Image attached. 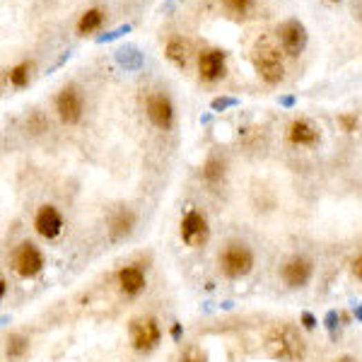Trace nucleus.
Listing matches in <instances>:
<instances>
[{"label":"nucleus","instance_id":"nucleus-11","mask_svg":"<svg viewBox=\"0 0 362 362\" xmlns=\"http://www.w3.org/2000/svg\"><path fill=\"white\" fill-rule=\"evenodd\" d=\"M225 51L220 48H210L198 56V73L205 82H215L225 75Z\"/></svg>","mask_w":362,"mask_h":362},{"label":"nucleus","instance_id":"nucleus-4","mask_svg":"<svg viewBox=\"0 0 362 362\" xmlns=\"http://www.w3.org/2000/svg\"><path fill=\"white\" fill-rule=\"evenodd\" d=\"M162 341V329H160L158 319L153 316H143V319H135L131 324V343L140 353H150L155 350Z\"/></svg>","mask_w":362,"mask_h":362},{"label":"nucleus","instance_id":"nucleus-7","mask_svg":"<svg viewBox=\"0 0 362 362\" xmlns=\"http://www.w3.org/2000/svg\"><path fill=\"white\" fill-rule=\"evenodd\" d=\"M278 39H280V48L287 56H300L307 46V29L300 19H287L280 29H278Z\"/></svg>","mask_w":362,"mask_h":362},{"label":"nucleus","instance_id":"nucleus-8","mask_svg":"<svg viewBox=\"0 0 362 362\" xmlns=\"http://www.w3.org/2000/svg\"><path fill=\"white\" fill-rule=\"evenodd\" d=\"M56 111L66 126H75L82 119V97L75 87H66L56 99Z\"/></svg>","mask_w":362,"mask_h":362},{"label":"nucleus","instance_id":"nucleus-15","mask_svg":"<svg viewBox=\"0 0 362 362\" xmlns=\"http://www.w3.org/2000/svg\"><path fill=\"white\" fill-rule=\"evenodd\" d=\"M133 225H135V215L131 213L128 208H119L114 215H111V222H109V232L114 239L121 237H128L133 232Z\"/></svg>","mask_w":362,"mask_h":362},{"label":"nucleus","instance_id":"nucleus-14","mask_svg":"<svg viewBox=\"0 0 362 362\" xmlns=\"http://www.w3.org/2000/svg\"><path fill=\"white\" fill-rule=\"evenodd\" d=\"M287 138H290L292 145H305V148H309V145H314L316 138H319V131L307 119H295L290 124V128H287Z\"/></svg>","mask_w":362,"mask_h":362},{"label":"nucleus","instance_id":"nucleus-2","mask_svg":"<svg viewBox=\"0 0 362 362\" xmlns=\"http://www.w3.org/2000/svg\"><path fill=\"white\" fill-rule=\"evenodd\" d=\"M220 271L227 278H244L254 268V251L247 244L232 242L220 251Z\"/></svg>","mask_w":362,"mask_h":362},{"label":"nucleus","instance_id":"nucleus-22","mask_svg":"<svg viewBox=\"0 0 362 362\" xmlns=\"http://www.w3.org/2000/svg\"><path fill=\"white\" fill-rule=\"evenodd\" d=\"M222 5L229 10V12L239 15V17H244V15L251 10V0H222Z\"/></svg>","mask_w":362,"mask_h":362},{"label":"nucleus","instance_id":"nucleus-29","mask_svg":"<svg viewBox=\"0 0 362 362\" xmlns=\"http://www.w3.org/2000/svg\"><path fill=\"white\" fill-rule=\"evenodd\" d=\"M283 104H285V106H292V104H295V99H292V97H283Z\"/></svg>","mask_w":362,"mask_h":362},{"label":"nucleus","instance_id":"nucleus-28","mask_svg":"<svg viewBox=\"0 0 362 362\" xmlns=\"http://www.w3.org/2000/svg\"><path fill=\"white\" fill-rule=\"evenodd\" d=\"M353 12H355V17L362 22V0H353Z\"/></svg>","mask_w":362,"mask_h":362},{"label":"nucleus","instance_id":"nucleus-20","mask_svg":"<svg viewBox=\"0 0 362 362\" xmlns=\"http://www.w3.org/2000/svg\"><path fill=\"white\" fill-rule=\"evenodd\" d=\"M116 61H119L121 66L126 68V70H135V68L143 66V56H140L135 46H128V48H121V51H116Z\"/></svg>","mask_w":362,"mask_h":362},{"label":"nucleus","instance_id":"nucleus-27","mask_svg":"<svg viewBox=\"0 0 362 362\" xmlns=\"http://www.w3.org/2000/svg\"><path fill=\"white\" fill-rule=\"evenodd\" d=\"M184 362H205V355H200V353H196V350H193V353L186 355Z\"/></svg>","mask_w":362,"mask_h":362},{"label":"nucleus","instance_id":"nucleus-13","mask_svg":"<svg viewBox=\"0 0 362 362\" xmlns=\"http://www.w3.org/2000/svg\"><path fill=\"white\" fill-rule=\"evenodd\" d=\"M116 283H119V290L128 297H135L143 292L145 287V271L138 263H131V266H124L116 276Z\"/></svg>","mask_w":362,"mask_h":362},{"label":"nucleus","instance_id":"nucleus-26","mask_svg":"<svg viewBox=\"0 0 362 362\" xmlns=\"http://www.w3.org/2000/svg\"><path fill=\"white\" fill-rule=\"evenodd\" d=\"M353 276L358 278V280H362V254L353 261Z\"/></svg>","mask_w":362,"mask_h":362},{"label":"nucleus","instance_id":"nucleus-23","mask_svg":"<svg viewBox=\"0 0 362 362\" xmlns=\"http://www.w3.org/2000/svg\"><path fill=\"white\" fill-rule=\"evenodd\" d=\"M339 124L343 126L345 133H353V131H358V116H355V114H341L339 116Z\"/></svg>","mask_w":362,"mask_h":362},{"label":"nucleus","instance_id":"nucleus-30","mask_svg":"<svg viewBox=\"0 0 362 362\" xmlns=\"http://www.w3.org/2000/svg\"><path fill=\"white\" fill-rule=\"evenodd\" d=\"M336 362H358V360H353V358H339Z\"/></svg>","mask_w":362,"mask_h":362},{"label":"nucleus","instance_id":"nucleus-1","mask_svg":"<svg viewBox=\"0 0 362 362\" xmlns=\"http://www.w3.org/2000/svg\"><path fill=\"white\" fill-rule=\"evenodd\" d=\"M254 66H256V73L263 82L268 85H278L285 75V66H283L280 51L273 46L268 39L256 44V51H254Z\"/></svg>","mask_w":362,"mask_h":362},{"label":"nucleus","instance_id":"nucleus-24","mask_svg":"<svg viewBox=\"0 0 362 362\" xmlns=\"http://www.w3.org/2000/svg\"><path fill=\"white\" fill-rule=\"evenodd\" d=\"M131 32V24H121L119 29H114V32H109V34H104V37H99L97 41L99 44H106V41H114V39H119V37H124V34H128Z\"/></svg>","mask_w":362,"mask_h":362},{"label":"nucleus","instance_id":"nucleus-17","mask_svg":"<svg viewBox=\"0 0 362 362\" xmlns=\"http://www.w3.org/2000/svg\"><path fill=\"white\" fill-rule=\"evenodd\" d=\"M164 53H167V58L174 63V66L184 68L186 66V53H189V44L184 41V39L174 37L167 41V48H164Z\"/></svg>","mask_w":362,"mask_h":362},{"label":"nucleus","instance_id":"nucleus-5","mask_svg":"<svg viewBox=\"0 0 362 362\" xmlns=\"http://www.w3.org/2000/svg\"><path fill=\"white\" fill-rule=\"evenodd\" d=\"M268 345H271V353L283 360H295L302 355V341L297 339L292 326H278V329H273Z\"/></svg>","mask_w":362,"mask_h":362},{"label":"nucleus","instance_id":"nucleus-12","mask_svg":"<svg viewBox=\"0 0 362 362\" xmlns=\"http://www.w3.org/2000/svg\"><path fill=\"white\" fill-rule=\"evenodd\" d=\"M148 116L158 128L167 131L174 124V106L169 102V97L164 95H153L148 99Z\"/></svg>","mask_w":362,"mask_h":362},{"label":"nucleus","instance_id":"nucleus-16","mask_svg":"<svg viewBox=\"0 0 362 362\" xmlns=\"http://www.w3.org/2000/svg\"><path fill=\"white\" fill-rule=\"evenodd\" d=\"M27 353H29V341L24 339V336H19V334L8 336V341H5V355H8V360L19 362V360H24Z\"/></svg>","mask_w":362,"mask_h":362},{"label":"nucleus","instance_id":"nucleus-18","mask_svg":"<svg viewBox=\"0 0 362 362\" xmlns=\"http://www.w3.org/2000/svg\"><path fill=\"white\" fill-rule=\"evenodd\" d=\"M102 22H104V12H102L99 8H92L80 17V22H77V32L90 34V32H95V29H99Z\"/></svg>","mask_w":362,"mask_h":362},{"label":"nucleus","instance_id":"nucleus-6","mask_svg":"<svg viewBox=\"0 0 362 362\" xmlns=\"http://www.w3.org/2000/svg\"><path fill=\"white\" fill-rule=\"evenodd\" d=\"M179 232L184 244H189V247H203L210 237L208 220H205V215H200L198 210H189V213L184 215V220H181Z\"/></svg>","mask_w":362,"mask_h":362},{"label":"nucleus","instance_id":"nucleus-10","mask_svg":"<svg viewBox=\"0 0 362 362\" xmlns=\"http://www.w3.org/2000/svg\"><path fill=\"white\" fill-rule=\"evenodd\" d=\"M34 229L44 239H58L63 232V215L53 205H41L34 218Z\"/></svg>","mask_w":362,"mask_h":362},{"label":"nucleus","instance_id":"nucleus-19","mask_svg":"<svg viewBox=\"0 0 362 362\" xmlns=\"http://www.w3.org/2000/svg\"><path fill=\"white\" fill-rule=\"evenodd\" d=\"M203 179L208 184H220L225 179V162L220 158H210L208 162L203 164Z\"/></svg>","mask_w":362,"mask_h":362},{"label":"nucleus","instance_id":"nucleus-21","mask_svg":"<svg viewBox=\"0 0 362 362\" xmlns=\"http://www.w3.org/2000/svg\"><path fill=\"white\" fill-rule=\"evenodd\" d=\"M29 70H32V63H19V66H15L12 70L8 73L10 85H15V87H27V82H29Z\"/></svg>","mask_w":362,"mask_h":362},{"label":"nucleus","instance_id":"nucleus-3","mask_svg":"<svg viewBox=\"0 0 362 362\" xmlns=\"http://www.w3.org/2000/svg\"><path fill=\"white\" fill-rule=\"evenodd\" d=\"M10 263H12V271L19 278H34L44 271V254L32 242H22L12 249Z\"/></svg>","mask_w":362,"mask_h":362},{"label":"nucleus","instance_id":"nucleus-9","mask_svg":"<svg viewBox=\"0 0 362 362\" xmlns=\"http://www.w3.org/2000/svg\"><path fill=\"white\" fill-rule=\"evenodd\" d=\"M280 276H283V280H285V285L305 287L307 283L312 280V276H314V263L305 256H292L290 261H285Z\"/></svg>","mask_w":362,"mask_h":362},{"label":"nucleus","instance_id":"nucleus-25","mask_svg":"<svg viewBox=\"0 0 362 362\" xmlns=\"http://www.w3.org/2000/svg\"><path fill=\"white\" fill-rule=\"evenodd\" d=\"M237 104V99H229V97H218V99L213 102V109L215 111H222V109H227V106H234Z\"/></svg>","mask_w":362,"mask_h":362},{"label":"nucleus","instance_id":"nucleus-31","mask_svg":"<svg viewBox=\"0 0 362 362\" xmlns=\"http://www.w3.org/2000/svg\"><path fill=\"white\" fill-rule=\"evenodd\" d=\"M326 3H339V0H326Z\"/></svg>","mask_w":362,"mask_h":362}]
</instances>
